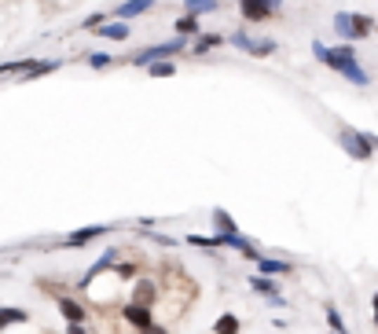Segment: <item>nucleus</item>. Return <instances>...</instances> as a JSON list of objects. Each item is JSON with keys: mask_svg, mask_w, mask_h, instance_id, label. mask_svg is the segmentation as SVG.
Returning a JSON list of instances; mask_svg holds the SVG:
<instances>
[{"mask_svg": "<svg viewBox=\"0 0 378 334\" xmlns=\"http://www.w3.org/2000/svg\"><path fill=\"white\" fill-rule=\"evenodd\" d=\"M334 29H338L341 41H364V37H371L374 19H367V15H356V11H338L334 15Z\"/></svg>", "mask_w": 378, "mask_h": 334, "instance_id": "obj_1", "label": "nucleus"}, {"mask_svg": "<svg viewBox=\"0 0 378 334\" xmlns=\"http://www.w3.org/2000/svg\"><path fill=\"white\" fill-rule=\"evenodd\" d=\"M338 143H341V151L349 154V158H356V162H367V158L374 154L371 136H367V133L349 129V125H341V129H338Z\"/></svg>", "mask_w": 378, "mask_h": 334, "instance_id": "obj_2", "label": "nucleus"}, {"mask_svg": "<svg viewBox=\"0 0 378 334\" xmlns=\"http://www.w3.org/2000/svg\"><path fill=\"white\" fill-rule=\"evenodd\" d=\"M312 55H316L320 62H323V67L327 70H334L338 74V67H341V62H349V59H356V52H353V48L349 44H338V48H327V44H312Z\"/></svg>", "mask_w": 378, "mask_h": 334, "instance_id": "obj_3", "label": "nucleus"}, {"mask_svg": "<svg viewBox=\"0 0 378 334\" xmlns=\"http://www.w3.org/2000/svg\"><path fill=\"white\" fill-rule=\"evenodd\" d=\"M184 48H188V37L176 34V37L166 41V44H151V48H143V52H136L129 62H140V67H143V62H151V59H169V55H176V52H184Z\"/></svg>", "mask_w": 378, "mask_h": 334, "instance_id": "obj_4", "label": "nucleus"}, {"mask_svg": "<svg viewBox=\"0 0 378 334\" xmlns=\"http://www.w3.org/2000/svg\"><path fill=\"white\" fill-rule=\"evenodd\" d=\"M283 8V0H239V11L246 22H265Z\"/></svg>", "mask_w": 378, "mask_h": 334, "instance_id": "obj_5", "label": "nucleus"}, {"mask_svg": "<svg viewBox=\"0 0 378 334\" xmlns=\"http://www.w3.org/2000/svg\"><path fill=\"white\" fill-rule=\"evenodd\" d=\"M239 52H250V55H272L275 52V41H254V37H246V34H232L228 37Z\"/></svg>", "mask_w": 378, "mask_h": 334, "instance_id": "obj_6", "label": "nucleus"}, {"mask_svg": "<svg viewBox=\"0 0 378 334\" xmlns=\"http://www.w3.org/2000/svg\"><path fill=\"white\" fill-rule=\"evenodd\" d=\"M338 74H341V77H345V81H349V85H356V88H364V85H371V74H367L364 67H360L356 59H349V62H341V67H338Z\"/></svg>", "mask_w": 378, "mask_h": 334, "instance_id": "obj_7", "label": "nucleus"}, {"mask_svg": "<svg viewBox=\"0 0 378 334\" xmlns=\"http://www.w3.org/2000/svg\"><path fill=\"white\" fill-rule=\"evenodd\" d=\"M100 235H107V225L77 228V232H70L67 239H63V246H85V243H92V239H100Z\"/></svg>", "mask_w": 378, "mask_h": 334, "instance_id": "obj_8", "label": "nucleus"}, {"mask_svg": "<svg viewBox=\"0 0 378 334\" xmlns=\"http://www.w3.org/2000/svg\"><path fill=\"white\" fill-rule=\"evenodd\" d=\"M250 286H254L257 294H265V298L272 301V305H287L283 294H279V286L272 283V276H250Z\"/></svg>", "mask_w": 378, "mask_h": 334, "instance_id": "obj_9", "label": "nucleus"}, {"mask_svg": "<svg viewBox=\"0 0 378 334\" xmlns=\"http://www.w3.org/2000/svg\"><path fill=\"white\" fill-rule=\"evenodd\" d=\"M158 4V0H125L122 8H114V19H136V15H143V11H151Z\"/></svg>", "mask_w": 378, "mask_h": 334, "instance_id": "obj_10", "label": "nucleus"}, {"mask_svg": "<svg viewBox=\"0 0 378 334\" xmlns=\"http://www.w3.org/2000/svg\"><path fill=\"white\" fill-rule=\"evenodd\" d=\"M125 323H133L136 330H143V327H151L155 320H151V312H147V305H125Z\"/></svg>", "mask_w": 378, "mask_h": 334, "instance_id": "obj_11", "label": "nucleus"}, {"mask_svg": "<svg viewBox=\"0 0 378 334\" xmlns=\"http://www.w3.org/2000/svg\"><path fill=\"white\" fill-rule=\"evenodd\" d=\"M59 67H63L59 59H37L34 67H30L26 74H19V77H22V81H37V77H44V74H56Z\"/></svg>", "mask_w": 378, "mask_h": 334, "instance_id": "obj_12", "label": "nucleus"}, {"mask_svg": "<svg viewBox=\"0 0 378 334\" xmlns=\"http://www.w3.org/2000/svg\"><path fill=\"white\" fill-rule=\"evenodd\" d=\"M254 265L261 268V276H287L290 272V261H279V258H257Z\"/></svg>", "mask_w": 378, "mask_h": 334, "instance_id": "obj_13", "label": "nucleus"}, {"mask_svg": "<svg viewBox=\"0 0 378 334\" xmlns=\"http://www.w3.org/2000/svg\"><path fill=\"white\" fill-rule=\"evenodd\" d=\"M59 312L67 323H85V309H81L74 298H59Z\"/></svg>", "mask_w": 378, "mask_h": 334, "instance_id": "obj_14", "label": "nucleus"}, {"mask_svg": "<svg viewBox=\"0 0 378 334\" xmlns=\"http://www.w3.org/2000/svg\"><path fill=\"white\" fill-rule=\"evenodd\" d=\"M30 312L26 309H0V330L4 327H15V323H26Z\"/></svg>", "mask_w": 378, "mask_h": 334, "instance_id": "obj_15", "label": "nucleus"}, {"mask_svg": "<svg viewBox=\"0 0 378 334\" xmlns=\"http://www.w3.org/2000/svg\"><path fill=\"white\" fill-rule=\"evenodd\" d=\"M213 334H239V316H232V312L217 316V323H213Z\"/></svg>", "mask_w": 378, "mask_h": 334, "instance_id": "obj_16", "label": "nucleus"}, {"mask_svg": "<svg viewBox=\"0 0 378 334\" xmlns=\"http://www.w3.org/2000/svg\"><path fill=\"white\" fill-rule=\"evenodd\" d=\"M100 37H107V41H125L129 37V26L125 22H103L100 26Z\"/></svg>", "mask_w": 378, "mask_h": 334, "instance_id": "obj_17", "label": "nucleus"}, {"mask_svg": "<svg viewBox=\"0 0 378 334\" xmlns=\"http://www.w3.org/2000/svg\"><path fill=\"white\" fill-rule=\"evenodd\" d=\"M110 265H114V250H107V253H103V258H100V261H96V265L89 268V276H85V279H81V283H85V286H89V283H92L96 276H100V272H107V268H110Z\"/></svg>", "mask_w": 378, "mask_h": 334, "instance_id": "obj_18", "label": "nucleus"}, {"mask_svg": "<svg viewBox=\"0 0 378 334\" xmlns=\"http://www.w3.org/2000/svg\"><path fill=\"white\" fill-rule=\"evenodd\" d=\"M176 34H180V37L199 34V15H184V19H176Z\"/></svg>", "mask_w": 378, "mask_h": 334, "instance_id": "obj_19", "label": "nucleus"}, {"mask_svg": "<svg viewBox=\"0 0 378 334\" xmlns=\"http://www.w3.org/2000/svg\"><path fill=\"white\" fill-rule=\"evenodd\" d=\"M136 305H151V301H155V283H147V279H140L136 283Z\"/></svg>", "mask_w": 378, "mask_h": 334, "instance_id": "obj_20", "label": "nucleus"}, {"mask_svg": "<svg viewBox=\"0 0 378 334\" xmlns=\"http://www.w3.org/2000/svg\"><path fill=\"white\" fill-rule=\"evenodd\" d=\"M37 59H15V62H0V77L4 74H26L30 67H34Z\"/></svg>", "mask_w": 378, "mask_h": 334, "instance_id": "obj_21", "label": "nucleus"}, {"mask_svg": "<svg viewBox=\"0 0 378 334\" xmlns=\"http://www.w3.org/2000/svg\"><path fill=\"white\" fill-rule=\"evenodd\" d=\"M213 225H217V235H228V232H235V220L228 217V210H213Z\"/></svg>", "mask_w": 378, "mask_h": 334, "instance_id": "obj_22", "label": "nucleus"}, {"mask_svg": "<svg viewBox=\"0 0 378 334\" xmlns=\"http://www.w3.org/2000/svg\"><path fill=\"white\" fill-rule=\"evenodd\" d=\"M217 44H224V34H206V37L195 41V55H202V52H209V48H217Z\"/></svg>", "mask_w": 378, "mask_h": 334, "instance_id": "obj_23", "label": "nucleus"}, {"mask_svg": "<svg viewBox=\"0 0 378 334\" xmlns=\"http://www.w3.org/2000/svg\"><path fill=\"white\" fill-rule=\"evenodd\" d=\"M188 15H206V11H217V0H184Z\"/></svg>", "mask_w": 378, "mask_h": 334, "instance_id": "obj_24", "label": "nucleus"}, {"mask_svg": "<svg viewBox=\"0 0 378 334\" xmlns=\"http://www.w3.org/2000/svg\"><path fill=\"white\" fill-rule=\"evenodd\" d=\"M327 327H331L334 334H349V330H345V320L338 316V309H334V305H327Z\"/></svg>", "mask_w": 378, "mask_h": 334, "instance_id": "obj_25", "label": "nucleus"}, {"mask_svg": "<svg viewBox=\"0 0 378 334\" xmlns=\"http://www.w3.org/2000/svg\"><path fill=\"white\" fill-rule=\"evenodd\" d=\"M188 243L202 246V250H213V246H221V235H188Z\"/></svg>", "mask_w": 378, "mask_h": 334, "instance_id": "obj_26", "label": "nucleus"}, {"mask_svg": "<svg viewBox=\"0 0 378 334\" xmlns=\"http://www.w3.org/2000/svg\"><path fill=\"white\" fill-rule=\"evenodd\" d=\"M176 74V62H151V77H173Z\"/></svg>", "mask_w": 378, "mask_h": 334, "instance_id": "obj_27", "label": "nucleus"}, {"mask_svg": "<svg viewBox=\"0 0 378 334\" xmlns=\"http://www.w3.org/2000/svg\"><path fill=\"white\" fill-rule=\"evenodd\" d=\"M103 22H107V11H96V15H89V19L81 22V26H85V29H100Z\"/></svg>", "mask_w": 378, "mask_h": 334, "instance_id": "obj_28", "label": "nucleus"}, {"mask_svg": "<svg viewBox=\"0 0 378 334\" xmlns=\"http://www.w3.org/2000/svg\"><path fill=\"white\" fill-rule=\"evenodd\" d=\"M110 62H114L110 55H103V52H96V55L89 59V67H92V70H103V67H110Z\"/></svg>", "mask_w": 378, "mask_h": 334, "instance_id": "obj_29", "label": "nucleus"}, {"mask_svg": "<svg viewBox=\"0 0 378 334\" xmlns=\"http://www.w3.org/2000/svg\"><path fill=\"white\" fill-rule=\"evenodd\" d=\"M118 276H125V279H133V276H136V268H133V265H118Z\"/></svg>", "mask_w": 378, "mask_h": 334, "instance_id": "obj_30", "label": "nucleus"}, {"mask_svg": "<svg viewBox=\"0 0 378 334\" xmlns=\"http://www.w3.org/2000/svg\"><path fill=\"white\" fill-rule=\"evenodd\" d=\"M140 334H169V330H166V327H158V323H151V327H143Z\"/></svg>", "mask_w": 378, "mask_h": 334, "instance_id": "obj_31", "label": "nucleus"}, {"mask_svg": "<svg viewBox=\"0 0 378 334\" xmlns=\"http://www.w3.org/2000/svg\"><path fill=\"white\" fill-rule=\"evenodd\" d=\"M67 334H89V330L81 327V323H70V327H67Z\"/></svg>", "mask_w": 378, "mask_h": 334, "instance_id": "obj_32", "label": "nucleus"}, {"mask_svg": "<svg viewBox=\"0 0 378 334\" xmlns=\"http://www.w3.org/2000/svg\"><path fill=\"white\" fill-rule=\"evenodd\" d=\"M371 301H374V323H378V294H374Z\"/></svg>", "mask_w": 378, "mask_h": 334, "instance_id": "obj_33", "label": "nucleus"}]
</instances>
